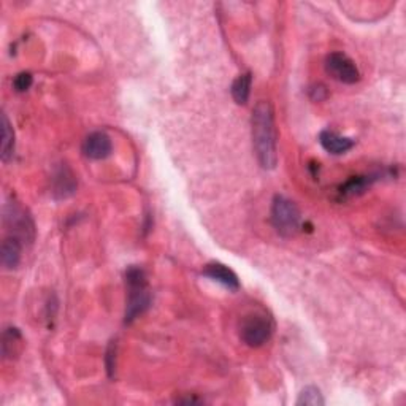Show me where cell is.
<instances>
[{"label":"cell","instance_id":"6da1fadb","mask_svg":"<svg viewBox=\"0 0 406 406\" xmlns=\"http://www.w3.org/2000/svg\"><path fill=\"white\" fill-rule=\"evenodd\" d=\"M251 125H253L254 153L260 167L265 170L274 169L278 162L276 127H274L273 108L268 102L262 100L254 106Z\"/></svg>","mask_w":406,"mask_h":406},{"label":"cell","instance_id":"8fae6325","mask_svg":"<svg viewBox=\"0 0 406 406\" xmlns=\"http://www.w3.org/2000/svg\"><path fill=\"white\" fill-rule=\"evenodd\" d=\"M319 143L327 153L335 154V156L348 153L349 149L354 146V140L348 139V136L338 135L337 132H332V130H324V132H321Z\"/></svg>","mask_w":406,"mask_h":406},{"label":"cell","instance_id":"9a60e30c","mask_svg":"<svg viewBox=\"0 0 406 406\" xmlns=\"http://www.w3.org/2000/svg\"><path fill=\"white\" fill-rule=\"evenodd\" d=\"M21 333L18 328H7L4 332L2 338V354L7 359H13V356L18 354V346H21Z\"/></svg>","mask_w":406,"mask_h":406},{"label":"cell","instance_id":"7c38bea8","mask_svg":"<svg viewBox=\"0 0 406 406\" xmlns=\"http://www.w3.org/2000/svg\"><path fill=\"white\" fill-rule=\"evenodd\" d=\"M374 181L373 176H352L346 181L342 188H340V195L342 199H351V197L360 195L370 188V184Z\"/></svg>","mask_w":406,"mask_h":406},{"label":"cell","instance_id":"ba28073f","mask_svg":"<svg viewBox=\"0 0 406 406\" xmlns=\"http://www.w3.org/2000/svg\"><path fill=\"white\" fill-rule=\"evenodd\" d=\"M76 190V178L67 165H62L56 172L55 180H52V194L56 199H67L74 195Z\"/></svg>","mask_w":406,"mask_h":406},{"label":"cell","instance_id":"3957f363","mask_svg":"<svg viewBox=\"0 0 406 406\" xmlns=\"http://www.w3.org/2000/svg\"><path fill=\"white\" fill-rule=\"evenodd\" d=\"M302 214L297 203L284 195H276L272 203V224L278 235L284 238L294 237L300 229Z\"/></svg>","mask_w":406,"mask_h":406},{"label":"cell","instance_id":"7a4b0ae2","mask_svg":"<svg viewBox=\"0 0 406 406\" xmlns=\"http://www.w3.org/2000/svg\"><path fill=\"white\" fill-rule=\"evenodd\" d=\"M127 302H125V324L134 322L151 304V292L148 288L146 273L140 267H129L125 272Z\"/></svg>","mask_w":406,"mask_h":406},{"label":"cell","instance_id":"2e32d148","mask_svg":"<svg viewBox=\"0 0 406 406\" xmlns=\"http://www.w3.org/2000/svg\"><path fill=\"white\" fill-rule=\"evenodd\" d=\"M324 403H326V400L324 397H322L321 391L314 386L304 387L297 400L298 406H322Z\"/></svg>","mask_w":406,"mask_h":406},{"label":"cell","instance_id":"277c9868","mask_svg":"<svg viewBox=\"0 0 406 406\" xmlns=\"http://www.w3.org/2000/svg\"><path fill=\"white\" fill-rule=\"evenodd\" d=\"M273 319L265 313L246 314L240 324V338L249 348H260L272 338Z\"/></svg>","mask_w":406,"mask_h":406},{"label":"cell","instance_id":"e0dca14e","mask_svg":"<svg viewBox=\"0 0 406 406\" xmlns=\"http://www.w3.org/2000/svg\"><path fill=\"white\" fill-rule=\"evenodd\" d=\"M34 83L32 75L29 74V71H21V74H18L13 80V88L16 92H26L27 89H31Z\"/></svg>","mask_w":406,"mask_h":406},{"label":"cell","instance_id":"8992f818","mask_svg":"<svg viewBox=\"0 0 406 406\" xmlns=\"http://www.w3.org/2000/svg\"><path fill=\"white\" fill-rule=\"evenodd\" d=\"M113 151V143L108 134L105 132H92L86 136L85 143H83V154L88 159L102 160L108 158Z\"/></svg>","mask_w":406,"mask_h":406},{"label":"cell","instance_id":"9c48e42d","mask_svg":"<svg viewBox=\"0 0 406 406\" xmlns=\"http://www.w3.org/2000/svg\"><path fill=\"white\" fill-rule=\"evenodd\" d=\"M7 220H10L11 227L15 229L13 235L20 237L21 240L22 238H32L34 224H32L31 218H29L27 214L24 213L21 206L10 205L8 210H7Z\"/></svg>","mask_w":406,"mask_h":406},{"label":"cell","instance_id":"4fadbf2b","mask_svg":"<svg viewBox=\"0 0 406 406\" xmlns=\"http://www.w3.org/2000/svg\"><path fill=\"white\" fill-rule=\"evenodd\" d=\"M13 154H15V132L7 115H2V151H0V156H2L4 162L7 164L10 159H13Z\"/></svg>","mask_w":406,"mask_h":406},{"label":"cell","instance_id":"52a82bcc","mask_svg":"<svg viewBox=\"0 0 406 406\" xmlns=\"http://www.w3.org/2000/svg\"><path fill=\"white\" fill-rule=\"evenodd\" d=\"M203 274H205L206 278L213 279V281L223 284L224 288L230 290L240 289V279H238L235 272H232L229 267L220 264V262H211V264L205 265V268H203Z\"/></svg>","mask_w":406,"mask_h":406},{"label":"cell","instance_id":"5bb4252c","mask_svg":"<svg viewBox=\"0 0 406 406\" xmlns=\"http://www.w3.org/2000/svg\"><path fill=\"white\" fill-rule=\"evenodd\" d=\"M251 85H253V76H251V74L240 75L234 81L230 91H232V97H234L235 104H238V105L246 104L248 99H249V94H251Z\"/></svg>","mask_w":406,"mask_h":406},{"label":"cell","instance_id":"5b68a950","mask_svg":"<svg viewBox=\"0 0 406 406\" xmlns=\"http://www.w3.org/2000/svg\"><path fill=\"white\" fill-rule=\"evenodd\" d=\"M326 70L333 80L344 83V85H354L360 78L359 69H357L354 61L343 52L328 55L326 59Z\"/></svg>","mask_w":406,"mask_h":406},{"label":"cell","instance_id":"30bf717a","mask_svg":"<svg viewBox=\"0 0 406 406\" xmlns=\"http://www.w3.org/2000/svg\"><path fill=\"white\" fill-rule=\"evenodd\" d=\"M22 254V244L21 238L16 235L7 237L2 243V249H0V259H2V265L7 270H15L21 262Z\"/></svg>","mask_w":406,"mask_h":406},{"label":"cell","instance_id":"ac0fdd59","mask_svg":"<svg viewBox=\"0 0 406 406\" xmlns=\"http://www.w3.org/2000/svg\"><path fill=\"white\" fill-rule=\"evenodd\" d=\"M105 362H106V370H108V374L113 376V373H115V367H116V342H111L108 346V349H106Z\"/></svg>","mask_w":406,"mask_h":406}]
</instances>
